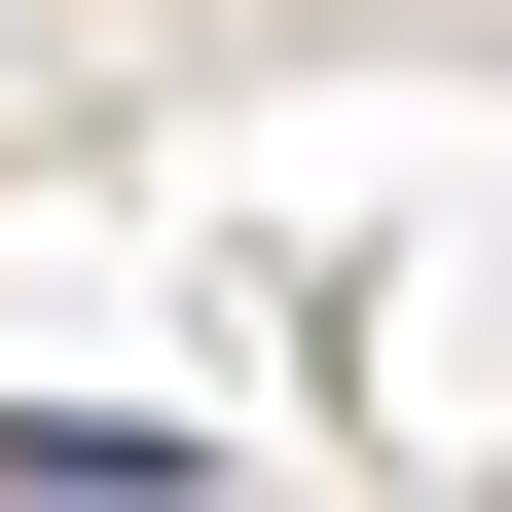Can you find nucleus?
Instances as JSON below:
<instances>
[{
    "label": "nucleus",
    "instance_id": "obj_1",
    "mask_svg": "<svg viewBox=\"0 0 512 512\" xmlns=\"http://www.w3.org/2000/svg\"><path fill=\"white\" fill-rule=\"evenodd\" d=\"M0 512H220L183 439H110V403H0Z\"/></svg>",
    "mask_w": 512,
    "mask_h": 512
}]
</instances>
